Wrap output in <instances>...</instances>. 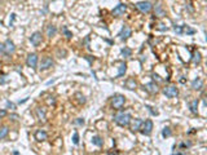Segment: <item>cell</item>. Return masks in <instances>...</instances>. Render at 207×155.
Masks as SVG:
<instances>
[{
  "instance_id": "obj_1",
  "label": "cell",
  "mask_w": 207,
  "mask_h": 155,
  "mask_svg": "<svg viewBox=\"0 0 207 155\" xmlns=\"http://www.w3.org/2000/svg\"><path fill=\"white\" fill-rule=\"evenodd\" d=\"M131 119H132V116H131L129 113H123V111H121V113H118V114L114 115V122L118 124L119 127L129 126Z\"/></svg>"
},
{
  "instance_id": "obj_2",
  "label": "cell",
  "mask_w": 207,
  "mask_h": 155,
  "mask_svg": "<svg viewBox=\"0 0 207 155\" xmlns=\"http://www.w3.org/2000/svg\"><path fill=\"white\" fill-rule=\"evenodd\" d=\"M126 103V97L123 95H114L111 98V107L115 110H121Z\"/></svg>"
},
{
  "instance_id": "obj_3",
  "label": "cell",
  "mask_w": 207,
  "mask_h": 155,
  "mask_svg": "<svg viewBox=\"0 0 207 155\" xmlns=\"http://www.w3.org/2000/svg\"><path fill=\"white\" fill-rule=\"evenodd\" d=\"M54 65V62L52 60V57H49V56H46V57H43L39 62V69L42 71H46V70H49V69H52Z\"/></svg>"
},
{
  "instance_id": "obj_4",
  "label": "cell",
  "mask_w": 207,
  "mask_h": 155,
  "mask_svg": "<svg viewBox=\"0 0 207 155\" xmlns=\"http://www.w3.org/2000/svg\"><path fill=\"white\" fill-rule=\"evenodd\" d=\"M162 92L167 98H175L179 96V89L176 88V85H167L162 89Z\"/></svg>"
},
{
  "instance_id": "obj_5",
  "label": "cell",
  "mask_w": 207,
  "mask_h": 155,
  "mask_svg": "<svg viewBox=\"0 0 207 155\" xmlns=\"http://www.w3.org/2000/svg\"><path fill=\"white\" fill-rule=\"evenodd\" d=\"M38 64H39V57H38V54H36V53H30V54L27 56V58H26V65H27V67L35 70L36 67H38Z\"/></svg>"
},
{
  "instance_id": "obj_6",
  "label": "cell",
  "mask_w": 207,
  "mask_h": 155,
  "mask_svg": "<svg viewBox=\"0 0 207 155\" xmlns=\"http://www.w3.org/2000/svg\"><path fill=\"white\" fill-rule=\"evenodd\" d=\"M140 132L144 136H150V134H152V132H153V122L150 120V119L142 122L141 128H140Z\"/></svg>"
},
{
  "instance_id": "obj_7",
  "label": "cell",
  "mask_w": 207,
  "mask_h": 155,
  "mask_svg": "<svg viewBox=\"0 0 207 155\" xmlns=\"http://www.w3.org/2000/svg\"><path fill=\"white\" fill-rule=\"evenodd\" d=\"M135 7L139 9L141 13H149V12H152V9H153V4L150 2H139V3H136Z\"/></svg>"
},
{
  "instance_id": "obj_8",
  "label": "cell",
  "mask_w": 207,
  "mask_h": 155,
  "mask_svg": "<svg viewBox=\"0 0 207 155\" xmlns=\"http://www.w3.org/2000/svg\"><path fill=\"white\" fill-rule=\"evenodd\" d=\"M29 40L34 47H39L43 43V34L40 33V31H35V33L29 38Z\"/></svg>"
},
{
  "instance_id": "obj_9",
  "label": "cell",
  "mask_w": 207,
  "mask_h": 155,
  "mask_svg": "<svg viewBox=\"0 0 207 155\" xmlns=\"http://www.w3.org/2000/svg\"><path fill=\"white\" fill-rule=\"evenodd\" d=\"M3 44H4V54L5 56H12L16 52V45L10 39H7Z\"/></svg>"
},
{
  "instance_id": "obj_10",
  "label": "cell",
  "mask_w": 207,
  "mask_h": 155,
  "mask_svg": "<svg viewBox=\"0 0 207 155\" xmlns=\"http://www.w3.org/2000/svg\"><path fill=\"white\" fill-rule=\"evenodd\" d=\"M126 12H127V5L121 3V4H118L117 7L111 10V13H113V16H114V17H121V16H123L124 13H126Z\"/></svg>"
},
{
  "instance_id": "obj_11",
  "label": "cell",
  "mask_w": 207,
  "mask_h": 155,
  "mask_svg": "<svg viewBox=\"0 0 207 155\" xmlns=\"http://www.w3.org/2000/svg\"><path fill=\"white\" fill-rule=\"evenodd\" d=\"M132 35V30H131L128 26H126V25H123V27H122V30L119 31V34H118V36L121 38V40H127L129 36Z\"/></svg>"
},
{
  "instance_id": "obj_12",
  "label": "cell",
  "mask_w": 207,
  "mask_h": 155,
  "mask_svg": "<svg viewBox=\"0 0 207 155\" xmlns=\"http://www.w3.org/2000/svg\"><path fill=\"white\" fill-rule=\"evenodd\" d=\"M131 124V132H137V131H140V128H141V124H142V119H140V118H136V119H131L129 122Z\"/></svg>"
},
{
  "instance_id": "obj_13",
  "label": "cell",
  "mask_w": 207,
  "mask_h": 155,
  "mask_svg": "<svg viewBox=\"0 0 207 155\" xmlns=\"http://www.w3.org/2000/svg\"><path fill=\"white\" fill-rule=\"evenodd\" d=\"M34 138L38 141V142H43L48 138V134L44 129H36L35 133H34Z\"/></svg>"
},
{
  "instance_id": "obj_14",
  "label": "cell",
  "mask_w": 207,
  "mask_h": 155,
  "mask_svg": "<svg viewBox=\"0 0 207 155\" xmlns=\"http://www.w3.org/2000/svg\"><path fill=\"white\" fill-rule=\"evenodd\" d=\"M144 89H145L146 92H149V93H152V95H154V93H158L159 92V87H158V84H157V83L150 82V83L144 85Z\"/></svg>"
},
{
  "instance_id": "obj_15",
  "label": "cell",
  "mask_w": 207,
  "mask_h": 155,
  "mask_svg": "<svg viewBox=\"0 0 207 155\" xmlns=\"http://www.w3.org/2000/svg\"><path fill=\"white\" fill-rule=\"evenodd\" d=\"M192 89L193 91H202L203 89V80L201 78H196L192 82Z\"/></svg>"
},
{
  "instance_id": "obj_16",
  "label": "cell",
  "mask_w": 207,
  "mask_h": 155,
  "mask_svg": "<svg viewBox=\"0 0 207 155\" xmlns=\"http://www.w3.org/2000/svg\"><path fill=\"white\" fill-rule=\"evenodd\" d=\"M124 87H126L127 89H129V91H135L137 88V82L133 78H128L126 82H124Z\"/></svg>"
},
{
  "instance_id": "obj_17",
  "label": "cell",
  "mask_w": 207,
  "mask_h": 155,
  "mask_svg": "<svg viewBox=\"0 0 207 155\" xmlns=\"http://www.w3.org/2000/svg\"><path fill=\"white\" fill-rule=\"evenodd\" d=\"M35 114H36V118L39 119L40 122H44L47 119V113H46V109L43 107H36L35 110Z\"/></svg>"
},
{
  "instance_id": "obj_18",
  "label": "cell",
  "mask_w": 207,
  "mask_h": 155,
  "mask_svg": "<svg viewBox=\"0 0 207 155\" xmlns=\"http://www.w3.org/2000/svg\"><path fill=\"white\" fill-rule=\"evenodd\" d=\"M198 103H199L198 98H196V100H193V101L189 102V109L192 111V114H194V115L198 114Z\"/></svg>"
},
{
  "instance_id": "obj_19",
  "label": "cell",
  "mask_w": 207,
  "mask_h": 155,
  "mask_svg": "<svg viewBox=\"0 0 207 155\" xmlns=\"http://www.w3.org/2000/svg\"><path fill=\"white\" fill-rule=\"evenodd\" d=\"M46 33H47V36L48 38H53V36H56V34H57V27L53 26V25H48L47 26V30H46Z\"/></svg>"
},
{
  "instance_id": "obj_20",
  "label": "cell",
  "mask_w": 207,
  "mask_h": 155,
  "mask_svg": "<svg viewBox=\"0 0 207 155\" xmlns=\"http://www.w3.org/2000/svg\"><path fill=\"white\" fill-rule=\"evenodd\" d=\"M9 134V127L8 126H2L0 127V141L7 138Z\"/></svg>"
},
{
  "instance_id": "obj_21",
  "label": "cell",
  "mask_w": 207,
  "mask_h": 155,
  "mask_svg": "<svg viewBox=\"0 0 207 155\" xmlns=\"http://www.w3.org/2000/svg\"><path fill=\"white\" fill-rule=\"evenodd\" d=\"M192 61L194 65H199L201 61H202V56H201V53L198 51H194L193 54H192Z\"/></svg>"
},
{
  "instance_id": "obj_22",
  "label": "cell",
  "mask_w": 207,
  "mask_h": 155,
  "mask_svg": "<svg viewBox=\"0 0 207 155\" xmlns=\"http://www.w3.org/2000/svg\"><path fill=\"white\" fill-rule=\"evenodd\" d=\"M127 71V64L126 62H121V65H119V69H118V75L117 78H122L124 74Z\"/></svg>"
},
{
  "instance_id": "obj_23",
  "label": "cell",
  "mask_w": 207,
  "mask_h": 155,
  "mask_svg": "<svg viewBox=\"0 0 207 155\" xmlns=\"http://www.w3.org/2000/svg\"><path fill=\"white\" fill-rule=\"evenodd\" d=\"M181 33H183V34H186V35H194V34L197 33V31L194 30V29H192L190 26L183 25V26H181Z\"/></svg>"
},
{
  "instance_id": "obj_24",
  "label": "cell",
  "mask_w": 207,
  "mask_h": 155,
  "mask_svg": "<svg viewBox=\"0 0 207 155\" xmlns=\"http://www.w3.org/2000/svg\"><path fill=\"white\" fill-rule=\"evenodd\" d=\"M155 16L157 17H166V10L163 9V7L161 4L155 5Z\"/></svg>"
},
{
  "instance_id": "obj_25",
  "label": "cell",
  "mask_w": 207,
  "mask_h": 155,
  "mask_svg": "<svg viewBox=\"0 0 207 155\" xmlns=\"http://www.w3.org/2000/svg\"><path fill=\"white\" fill-rule=\"evenodd\" d=\"M91 141H92V144L95 146H97V147H101L104 145V140L100 137V136H93Z\"/></svg>"
},
{
  "instance_id": "obj_26",
  "label": "cell",
  "mask_w": 207,
  "mask_h": 155,
  "mask_svg": "<svg viewBox=\"0 0 207 155\" xmlns=\"http://www.w3.org/2000/svg\"><path fill=\"white\" fill-rule=\"evenodd\" d=\"M171 136H172V131H171L170 127H165L162 129V137L163 138H168V137H171Z\"/></svg>"
},
{
  "instance_id": "obj_27",
  "label": "cell",
  "mask_w": 207,
  "mask_h": 155,
  "mask_svg": "<svg viewBox=\"0 0 207 155\" xmlns=\"http://www.w3.org/2000/svg\"><path fill=\"white\" fill-rule=\"evenodd\" d=\"M121 54L123 56L124 58H127V57H131V54H132V51L128 48V47H124L121 49Z\"/></svg>"
},
{
  "instance_id": "obj_28",
  "label": "cell",
  "mask_w": 207,
  "mask_h": 155,
  "mask_svg": "<svg viewBox=\"0 0 207 155\" xmlns=\"http://www.w3.org/2000/svg\"><path fill=\"white\" fill-rule=\"evenodd\" d=\"M61 31H62V34H64V35L66 36L67 39H71V38H73V33H71V31L69 30L66 26H64V27H62V30H61Z\"/></svg>"
},
{
  "instance_id": "obj_29",
  "label": "cell",
  "mask_w": 207,
  "mask_h": 155,
  "mask_svg": "<svg viewBox=\"0 0 207 155\" xmlns=\"http://www.w3.org/2000/svg\"><path fill=\"white\" fill-rule=\"evenodd\" d=\"M73 144L74 145H79V133L78 132H75L73 134Z\"/></svg>"
},
{
  "instance_id": "obj_30",
  "label": "cell",
  "mask_w": 207,
  "mask_h": 155,
  "mask_svg": "<svg viewBox=\"0 0 207 155\" xmlns=\"http://www.w3.org/2000/svg\"><path fill=\"white\" fill-rule=\"evenodd\" d=\"M75 97H78V101L80 102V103H86V97L82 95V93H77V95H75Z\"/></svg>"
},
{
  "instance_id": "obj_31",
  "label": "cell",
  "mask_w": 207,
  "mask_h": 155,
  "mask_svg": "<svg viewBox=\"0 0 207 155\" xmlns=\"http://www.w3.org/2000/svg\"><path fill=\"white\" fill-rule=\"evenodd\" d=\"M84 123H86V120L83 118H78V119L74 120V124H77V126H84Z\"/></svg>"
},
{
  "instance_id": "obj_32",
  "label": "cell",
  "mask_w": 207,
  "mask_h": 155,
  "mask_svg": "<svg viewBox=\"0 0 207 155\" xmlns=\"http://www.w3.org/2000/svg\"><path fill=\"white\" fill-rule=\"evenodd\" d=\"M192 146V142H181L180 144V149H189Z\"/></svg>"
},
{
  "instance_id": "obj_33",
  "label": "cell",
  "mask_w": 207,
  "mask_h": 155,
  "mask_svg": "<svg viewBox=\"0 0 207 155\" xmlns=\"http://www.w3.org/2000/svg\"><path fill=\"white\" fill-rule=\"evenodd\" d=\"M146 109L149 110V113L152 114L153 116H157V115H158V111H157V110H153V107H152V106H146Z\"/></svg>"
},
{
  "instance_id": "obj_34",
  "label": "cell",
  "mask_w": 207,
  "mask_h": 155,
  "mask_svg": "<svg viewBox=\"0 0 207 155\" xmlns=\"http://www.w3.org/2000/svg\"><path fill=\"white\" fill-rule=\"evenodd\" d=\"M7 109H10V110H14L16 109V105L10 101H7Z\"/></svg>"
},
{
  "instance_id": "obj_35",
  "label": "cell",
  "mask_w": 207,
  "mask_h": 155,
  "mask_svg": "<svg viewBox=\"0 0 207 155\" xmlns=\"http://www.w3.org/2000/svg\"><path fill=\"white\" fill-rule=\"evenodd\" d=\"M7 115H8V113H7V110H5V109L0 110V118H5Z\"/></svg>"
},
{
  "instance_id": "obj_36",
  "label": "cell",
  "mask_w": 207,
  "mask_h": 155,
  "mask_svg": "<svg viewBox=\"0 0 207 155\" xmlns=\"http://www.w3.org/2000/svg\"><path fill=\"white\" fill-rule=\"evenodd\" d=\"M9 118H10V119L13 120V122L18 120V115H17V114H10V115H9Z\"/></svg>"
},
{
  "instance_id": "obj_37",
  "label": "cell",
  "mask_w": 207,
  "mask_h": 155,
  "mask_svg": "<svg viewBox=\"0 0 207 155\" xmlns=\"http://www.w3.org/2000/svg\"><path fill=\"white\" fill-rule=\"evenodd\" d=\"M4 53V44L3 43H0V56H2Z\"/></svg>"
},
{
  "instance_id": "obj_38",
  "label": "cell",
  "mask_w": 207,
  "mask_h": 155,
  "mask_svg": "<svg viewBox=\"0 0 207 155\" xmlns=\"http://www.w3.org/2000/svg\"><path fill=\"white\" fill-rule=\"evenodd\" d=\"M16 20V14L13 13V14H12V20H10V26H12V25H13V21Z\"/></svg>"
},
{
  "instance_id": "obj_39",
  "label": "cell",
  "mask_w": 207,
  "mask_h": 155,
  "mask_svg": "<svg viewBox=\"0 0 207 155\" xmlns=\"http://www.w3.org/2000/svg\"><path fill=\"white\" fill-rule=\"evenodd\" d=\"M27 100H29V98H23L22 101H18V103H20V105H21V103H25V102H26Z\"/></svg>"
}]
</instances>
